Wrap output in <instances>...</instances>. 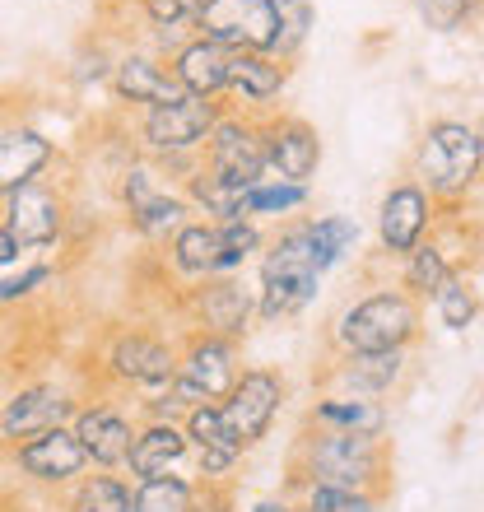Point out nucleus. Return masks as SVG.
<instances>
[{
	"mask_svg": "<svg viewBox=\"0 0 484 512\" xmlns=\"http://www.w3.org/2000/svg\"><path fill=\"white\" fill-rule=\"evenodd\" d=\"M177 312H182V322L191 331H210V336H224L242 345L256 326V289H247L242 275H215V280L182 289Z\"/></svg>",
	"mask_w": 484,
	"mask_h": 512,
	"instance_id": "2eb2a0df",
	"label": "nucleus"
},
{
	"mask_svg": "<svg viewBox=\"0 0 484 512\" xmlns=\"http://www.w3.org/2000/svg\"><path fill=\"white\" fill-rule=\"evenodd\" d=\"M108 89L121 108H131V112H145V108H159V103H177L182 98L173 70H168V56H159L154 47H121L117 61H112Z\"/></svg>",
	"mask_w": 484,
	"mask_h": 512,
	"instance_id": "aec40b11",
	"label": "nucleus"
},
{
	"mask_svg": "<svg viewBox=\"0 0 484 512\" xmlns=\"http://www.w3.org/2000/svg\"><path fill=\"white\" fill-rule=\"evenodd\" d=\"M405 173L429 191L443 210H466L484 173V126L466 117H429L419 126Z\"/></svg>",
	"mask_w": 484,
	"mask_h": 512,
	"instance_id": "f03ea898",
	"label": "nucleus"
},
{
	"mask_svg": "<svg viewBox=\"0 0 484 512\" xmlns=\"http://www.w3.org/2000/svg\"><path fill=\"white\" fill-rule=\"evenodd\" d=\"M298 508L303 512H382L387 508V494H363V489H303L298 494Z\"/></svg>",
	"mask_w": 484,
	"mask_h": 512,
	"instance_id": "58836bf2",
	"label": "nucleus"
},
{
	"mask_svg": "<svg viewBox=\"0 0 484 512\" xmlns=\"http://www.w3.org/2000/svg\"><path fill=\"white\" fill-rule=\"evenodd\" d=\"M429 308H433V317H438V326H443V331H452V336L471 331L475 317H480V308H484L475 270H461V275H452V280H447L443 289L429 298Z\"/></svg>",
	"mask_w": 484,
	"mask_h": 512,
	"instance_id": "7c9ffc66",
	"label": "nucleus"
},
{
	"mask_svg": "<svg viewBox=\"0 0 484 512\" xmlns=\"http://www.w3.org/2000/svg\"><path fill=\"white\" fill-rule=\"evenodd\" d=\"M84 391L70 387L66 378H33V382H19L14 391H5L0 401V452L28 443L47 429H61L75 419L80 410Z\"/></svg>",
	"mask_w": 484,
	"mask_h": 512,
	"instance_id": "9d476101",
	"label": "nucleus"
},
{
	"mask_svg": "<svg viewBox=\"0 0 484 512\" xmlns=\"http://www.w3.org/2000/svg\"><path fill=\"white\" fill-rule=\"evenodd\" d=\"M182 433H187L191 452H238V457H247L238 447V433H233V424L219 401L191 405L187 415H182Z\"/></svg>",
	"mask_w": 484,
	"mask_h": 512,
	"instance_id": "473e14b6",
	"label": "nucleus"
},
{
	"mask_svg": "<svg viewBox=\"0 0 484 512\" xmlns=\"http://www.w3.org/2000/svg\"><path fill=\"white\" fill-rule=\"evenodd\" d=\"M19 261H24V252H19V243L10 238V229L0 224V275H5L10 266H19Z\"/></svg>",
	"mask_w": 484,
	"mask_h": 512,
	"instance_id": "a19ab883",
	"label": "nucleus"
},
{
	"mask_svg": "<svg viewBox=\"0 0 484 512\" xmlns=\"http://www.w3.org/2000/svg\"><path fill=\"white\" fill-rule=\"evenodd\" d=\"M61 512H135V485L121 471H89L56 499Z\"/></svg>",
	"mask_w": 484,
	"mask_h": 512,
	"instance_id": "bb28decb",
	"label": "nucleus"
},
{
	"mask_svg": "<svg viewBox=\"0 0 484 512\" xmlns=\"http://www.w3.org/2000/svg\"><path fill=\"white\" fill-rule=\"evenodd\" d=\"M135 10H140V24L149 33V47L159 56H168L177 42L196 33L201 0H135Z\"/></svg>",
	"mask_w": 484,
	"mask_h": 512,
	"instance_id": "c85d7f7f",
	"label": "nucleus"
},
{
	"mask_svg": "<svg viewBox=\"0 0 484 512\" xmlns=\"http://www.w3.org/2000/svg\"><path fill=\"white\" fill-rule=\"evenodd\" d=\"M480 191H484V173H480Z\"/></svg>",
	"mask_w": 484,
	"mask_h": 512,
	"instance_id": "37998d69",
	"label": "nucleus"
},
{
	"mask_svg": "<svg viewBox=\"0 0 484 512\" xmlns=\"http://www.w3.org/2000/svg\"><path fill=\"white\" fill-rule=\"evenodd\" d=\"M159 252H163V266H168L173 284H182V289H191V284H201V280H215L219 270H224V238H219V224H210V219L182 224Z\"/></svg>",
	"mask_w": 484,
	"mask_h": 512,
	"instance_id": "b1692460",
	"label": "nucleus"
},
{
	"mask_svg": "<svg viewBox=\"0 0 484 512\" xmlns=\"http://www.w3.org/2000/svg\"><path fill=\"white\" fill-rule=\"evenodd\" d=\"M196 480L191 475H154L135 480V512H191Z\"/></svg>",
	"mask_w": 484,
	"mask_h": 512,
	"instance_id": "f704fd0d",
	"label": "nucleus"
},
{
	"mask_svg": "<svg viewBox=\"0 0 484 512\" xmlns=\"http://www.w3.org/2000/svg\"><path fill=\"white\" fill-rule=\"evenodd\" d=\"M196 33L229 52H275V0H201Z\"/></svg>",
	"mask_w": 484,
	"mask_h": 512,
	"instance_id": "a211bd4d",
	"label": "nucleus"
},
{
	"mask_svg": "<svg viewBox=\"0 0 484 512\" xmlns=\"http://www.w3.org/2000/svg\"><path fill=\"white\" fill-rule=\"evenodd\" d=\"M177 187H182V196L191 201L196 219H210V224H233V219H247V215H242V191L224 187L215 173H205L201 159H196V168H191Z\"/></svg>",
	"mask_w": 484,
	"mask_h": 512,
	"instance_id": "c756f323",
	"label": "nucleus"
},
{
	"mask_svg": "<svg viewBox=\"0 0 484 512\" xmlns=\"http://www.w3.org/2000/svg\"><path fill=\"white\" fill-rule=\"evenodd\" d=\"M56 280L52 261H19L0 275V308H19V303H33V298Z\"/></svg>",
	"mask_w": 484,
	"mask_h": 512,
	"instance_id": "4c0bfd02",
	"label": "nucleus"
},
{
	"mask_svg": "<svg viewBox=\"0 0 484 512\" xmlns=\"http://www.w3.org/2000/svg\"><path fill=\"white\" fill-rule=\"evenodd\" d=\"M247 512H298V503L289 494H266V499H256Z\"/></svg>",
	"mask_w": 484,
	"mask_h": 512,
	"instance_id": "79ce46f5",
	"label": "nucleus"
},
{
	"mask_svg": "<svg viewBox=\"0 0 484 512\" xmlns=\"http://www.w3.org/2000/svg\"><path fill=\"white\" fill-rule=\"evenodd\" d=\"M294 80V66L280 61L270 52H233V70H229V108L252 112V117H266V112H280V98Z\"/></svg>",
	"mask_w": 484,
	"mask_h": 512,
	"instance_id": "412c9836",
	"label": "nucleus"
},
{
	"mask_svg": "<svg viewBox=\"0 0 484 512\" xmlns=\"http://www.w3.org/2000/svg\"><path fill=\"white\" fill-rule=\"evenodd\" d=\"M294 387L284 378V368L275 364H247L233 382V391L224 396V415H229L233 433H238V447L242 452H256V447L270 438L275 429V419L284 415V405H289Z\"/></svg>",
	"mask_w": 484,
	"mask_h": 512,
	"instance_id": "f8f14e48",
	"label": "nucleus"
},
{
	"mask_svg": "<svg viewBox=\"0 0 484 512\" xmlns=\"http://www.w3.org/2000/svg\"><path fill=\"white\" fill-rule=\"evenodd\" d=\"M126 480H154V475H191V443L177 419H140L131 457L121 466Z\"/></svg>",
	"mask_w": 484,
	"mask_h": 512,
	"instance_id": "5701e85b",
	"label": "nucleus"
},
{
	"mask_svg": "<svg viewBox=\"0 0 484 512\" xmlns=\"http://www.w3.org/2000/svg\"><path fill=\"white\" fill-rule=\"evenodd\" d=\"M317 28V0H275V52L280 61L294 66Z\"/></svg>",
	"mask_w": 484,
	"mask_h": 512,
	"instance_id": "72a5a7b5",
	"label": "nucleus"
},
{
	"mask_svg": "<svg viewBox=\"0 0 484 512\" xmlns=\"http://www.w3.org/2000/svg\"><path fill=\"white\" fill-rule=\"evenodd\" d=\"M363 489V494H391V443L298 424L289 461H284V494L298 499L303 489Z\"/></svg>",
	"mask_w": 484,
	"mask_h": 512,
	"instance_id": "f257e3e1",
	"label": "nucleus"
},
{
	"mask_svg": "<svg viewBox=\"0 0 484 512\" xmlns=\"http://www.w3.org/2000/svg\"><path fill=\"white\" fill-rule=\"evenodd\" d=\"M480 247H484L480 224H475L466 210H443L438 229H433L429 238L415 247V252L405 256V261H396V284H401L410 298L429 303V298L438 294L452 275L475 270Z\"/></svg>",
	"mask_w": 484,
	"mask_h": 512,
	"instance_id": "423d86ee",
	"label": "nucleus"
},
{
	"mask_svg": "<svg viewBox=\"0 0 484 512\" xmlns=\"http://www.w3.org/2000/svg\"><path fill=\"white\" fill-rule=\"evenodd\" d=\"M298 512H303V508H298Z\"/></svg>",
	"mask_w": 484,
	"mask_h": 512,
	"instance_id": "c03bdc74",
	"label": "nucleus"
},
{
	"mask_svg": "<svg viewBox=\"0 0 484 512\" xmlns=\"http://www.w3.org/2000/svg\"><path fill=\"white\" fill-rule=\"evenodd\" d=\"M438 219H443V205L433 201L410 173H401L377 201V252H382V261H391V266L405 261L438 229Z\"/></svg>",
	"mask_w": 484,
	"mask_h": 512,
	"instance_id": "4468645a",
	"label": "nucleus"
},
{
	"mask_svg": "<svg viewBox=\"0 0 484 512\" xmlns=\"http://www.w3.org/2000/svg\"><path fill=\"white\" fill-rule=\"evenodd\" d=\"M424 340V303L410 298L396 280L373 284L368 294H354L345 308L326 322L331 354H373V350H415Z\"/></svg>",
	"mask_w": 484,
	"mask_h": 512,
	"instance_id": "7ed1b4c3",
	"label": "nucleus"
},
{
	"mask_svg": "<svg viewBox=\"0 0 484 512\" xmlns=\"http://www.w3.org/2000/svg\"><path fill=\"white\" fill-rule=\"evenodd\" d=\"M303 424L336 433H363V438H387L391 433V405L354 391H317L303 410Z\"/></svg>",
	"mask_w": 484,
	"mask_h": 512,
	"instance_id": "393cba45",
	"label": "nucleus"
},
{
	"mask_svg": "<svg viewBox=\"0 0 484 512\" xmlns=\"http://www.w3.org/2000/svg\"><path fill=\"white\" fill-rule=\"evenodd\" d=\"M70 429H75L80 447L89 452V466H94V471H121L126 457H131L140 415H135L126 401H117V396H89V391H84Z\"/></svg>",
	"mask_w": 484,
	"mask_h": 512,
	"instance_id": "dca6fc26",
	"label": "nucleus"
},
{
	"mask_svg": "<svg viewBox=\"0 0 484 512\" xmlns=\"http://www.w3.org/2000/svg\"><path fill=\"white\" fill-rule=\"evenodd\" d=\"M56 159H61V149L47 131L28 122H5L0 126V196L47 177Z\"/></svg>",
	"mask_w": 484,
	"mask_h": 512,
	"instance_id": "a878e982",
	"label": "nucleus"
},
{
	"mask_svg": "<svg viewBox=\"0 0 484 512\" xmlns=\"http://www.w3.org/2000/svg\"><path fill=\"white\" fill-rule=\"evenodd\" d=\"M242 345L238 340H224V336H210V331H191L182 326L177 336V378H173V391L191 405L201 401H224L233 391L242 373Z\"/></svg>",
	"mask_w": 484,
	"mask_h": 512,
	"instance_id": "6e6552de",
	"label": "nucleus"
},
{
	"mask_svg": "<svg viewBox=\"0 0 484 512\" xmlns=\"http://www.w3.org/2000/svg\"><path fill=\"white\" fill-rule=\"evenodd\" d=\"M229 103H205V98H177V103H159L131 117V135H135V154H145L163 168V173L182 182L196 168L205 140L215 131V122L224 117Z\"/></svg>",
	"mask_w": 484,
	"mask_h": 512,
	"instance_id": "20e7f679",
	"label": "nucleus"
},
{
	"mask_svg": "<svg viewBox=\"0 0 484 512\" xmlns=\"http://www.w3.org/2000/svg\"><path fill=\"white\" fill-rule=\"evenodd\" d=\"M191 512H238V485H196Z\"/></svg>",
	"mask_w": 484,
	"mask_h": 512,
	"instance_id": "ea45409f",
	"label": "nucleus"
},
{
	"mask_svg": "<svg viewBox=\"0 0 484 512\" xmlns=\"http://www.w3.org/2000/svg\"><path fill=\"white\" fill-rule=\"evenodd\" d=\"M201 168L215 173L219 182L233 191L256 187V182L270 173L266 140H261V117L224 108V117L215 122V131H210V140H205V149H201Z\"/></svg>",
	"mask_w": 484,
	"mask_h": 512,
	"instance_id": "ddd939ff",
	"label": "nucleus"
},
{
	"mask_svg": "<svg viewBox=\"0 0 484 512\" xmlns=\"http://www.w3.org/2000/svg\"><path fill=\"white\" fill-rule=\"evenodd\" d=\"M0 224L10 229L19 252H52L70 233V196L61 182L38 177L28 187H14L0 196Z\"/></svg>",
	"mask_w": 484,
	"mask_h": 512,
	"instance_id": "1a4fd4ad",
	"label": "nucleus"
},
{
	"mask_svg": "<svg viewBox=\"0 0 484 512\" xmlns=\"http://www.w3.org/2000/svg\"><path fill=\"white\" fill-rule=\"evenodd\" d=\"M410 10L419 14V24L429 28V33H466L484 19V0H410Z\"/></svg>",
	"mask_w": 484,
	"mask_h": 512,
	"instance_id": "c9c22d12",
	"label": "nucleus"
},
{
	"mask_svg": "<svg viewBox=\"0 0 484 512\" xmlns=\"http://www.w3.org/2000/svg\"><path fill=\"white\" fill-rule=\"evenodd\" d=\"M308 229H312V252H317L322 275H331L336 266H345L363 243V229L350 215H308Z\"/></svg>",
	"mask_w": 484,
	"mask_h": 512,
	"instance_id": "2f4dec72",
	"label": "nucleus"
},
{
	"mask_svg": "<svg viewBox=\"0 0 484 512\" xmlns=\"http://www.w3.org/2000/svg\"><path fill=\"white\" fill-rule=\"evenodd\" d=\"M410 354L415 350H373V354H331L326 368L317 373V391H354L391 401L410 382Z\"/></svg>",
	"mask_w": 484,
	"mask_h": 512,
	"instance_id": "f3484780",
	"label": "nucleus"
},
{
	"mask_svg": "<svg viewBox=\"0 0 484 512\" xmlns=\"http://www.w3.org/2000/svg\"><path fill=\"white\" fill-rule=\"evenodd\" d=\"M312 205V187L303 182H284V177H261L256 187L242 191V215L256 219V224H284V219H298Z\"/></svg>",
	"mask_w": 484,
	"mask_h": 512,
	"instance_id": "cd10ccee",
	"label": "nucleus"
},
{
	"mask_svg": "<svg viewBox=\"0 0 484 512\" xmlns=\"http://www.w3.org/2000/svg\"><path fill=\"white\" fill-rule=\"evenodd\" d=\"M0 461L14 471V480L28 489H38V494H66L80 475H89V452L80 447L75 429L61 424V429H47L38 438H28V443L10 447V452H0Z\"/></svg>",
	"mask_w": 484,
	"mask_h": 512,
	"instance_id": "9b49d317",
	"label": "nucleus"
},
{
	"mask_svg": "<svg viewBox=\"0 0 484 512\" xmlns=\"http://www.w3.org/2000/svg\"><path fill=\"white\" fill-rule=\"evenodd\" d=\"M261 140H266V168L270 177H284V182H303L312 187V177L326 159L322 131L298 117V112H266L261 117Z\"/></svg>",
	"mask_w": 484,
	"mask_h": 512,
	"instance_id": "6ab92c4d",
	"label": "nucleus"
},
{
	"mask_svg": "<svg viewBox=\"0 0 484 512\" xmlns=\"http://www.w3.org/2000/svg\"><path fill=\"white\" fill-rule=\"evenodd\" d=\"M219 238H224V270L219 275H242V266H252L266 252L270 229L256 219H233V224H219Z\"/></svg>",
	"mask_w": 484,
	"mask_h": 512,
	"instance_id": "e433bc0d",
	"label": "nucleus"
},
{
	"mask_svg": "<svg viewBox=\"0 0 484 512\" xmlns=\"http://www.w3.org/2000/svg\"><path fill=\"white\" fill-rule=\"evenodd\" d=\"M112 191H117L126 229L149 247H163L182 224L196 219V210H191V201L182 196V187H177L154 159H145V154H131V159L121 163L117 177H112Z\"/></svg>",
	"mask_w": 484,
	"mask_h": 512,
	"instance_id": "39448f33",
	"label": "nucleus"
},
{
	"mask_svg": "<svg viewBox=\"0 0 484 512\" xmlns=\"http://www.w3.org/2000/svg\"><path fill=\"white\" fill-rule=\"evenodd\" d=\"M168 70H173L177 89L187 98H205V103H224L229 98V70H233V52L219 42L191 33L168 52Z\"/></svg>",
	"mask_w": 484,
	"mask_h": 512,
	"instance_id": "4be33fe9",
	"label": "nucleus"
},
{
	"mask_svg": "<svg viewBox=\"0 0 484 512\" xmlns=\"http://www.w3.org/2000/svg\"><path fill=\"white\" fill-rule=\"evenodd\" d=\"M98 373L112 391L149 396L177 378V336L154 326H112L98 350Z\"/></svg>",
	"mask_w": 484,
	"mask_h": 512,
	"instance_id": "0eeeda50",
	"label": "nucleus"
}]
</instances>
